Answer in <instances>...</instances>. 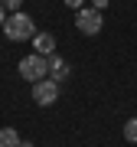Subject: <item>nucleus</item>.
I'll list each match as a JSON object with an SVG mask.
<instances>
[{
    "label": "nucleus",
    "instance_id": "1",
    "mask_svg": "<svg viewBox=\"0 0 137 147\" xmlns=\"http://www.w3.org/2000/svg\"><path fill=\"white\" fill-rule=\"evenodd\" d=\"M0 30H3L7 39H13V42H20V39H33V36H36V23H33V16L23 13V10L7 13V20H3V26H0Z\"/></svg>",
    "mask_w": 137,
    "mask_h": 147
},
{
    "label": "nucleus",
    "instance_id": "2",
    "mask_svg": "<svg viewBox=\"0 0 137 147\" xmlns=\"http://www.w3.org/2000/svg\"><path fill=\"white\" fill-rule=\"evenodd\" d=\"M20 75H23L26 82L46 79V75H49V56H39V53L23 56V59H20Z\"/></svg>",
    "mask_w": 137,
    "mask_h": 147
},
{
    "label": "nucleus",
    "instance_id": "3",
    "mask_svg": "<svg viewBox=\"0 0 137 147\" xmlns=\"http://www.w3.org/2000/svg\"><path fill=\"white\" fill-rule=\"evenodd\" d=\"M75 26H79V33H85V36H98L101 26H105L101 10H95V7H82V10H75Z\"/></svg>",
    "mask_w": 137,
    "mask_h": 147
},
{
    "label": "nucleus",
    "instance_id": "4",
    "mask_svg": "<svg viewBox=\"0 0 137 147\" xmlns=\"http://www.w3.org/2000/svg\"><path fill=\"white\" fill-rule=\"evenodd\" d=\"M33 101L42 108H49V105H56L59 101V85L52 79H39V82H33Z\"/></svg>",
    "mask_w": 137,
    "mask_h": 147
},
{
    "label": "nucleus",
    "instance_id": "5",
    "mask_svg": "<svg viewBox=\"0 0 137 147\" xmlns=\"http://www.w3.org/2000/svg\"><path fill=\"white\" fill-rule=\"evenodd\" d=\"M68 75H72V69H68V62L62 56H49V79H52L56 85H62V82H68Z\"/></svg>",
    "mask_w": 137,
    "mask_h": 147
},
{
    "label": "nucleus",
    "instance_id": "6",
    "mask_svg": "<svg viewBox=\"0 0 137 147\" xmlns=\"http://www.w3.org/2000/svg\"><path fill=\"white\" fill-rule=\"evenodd\" d=\"M33 49H36L39 56H52L56 53V36L52 33H36V36H33Z\"/></svg>",
    "mask_w": 137,
    "mask_h": 147
},
{
    "label": "nucleus",
    "instance_id": "7",
    "mask_svg": "<svg viewBox=\"0 0 137 147\" xmlns=\"http://www.w3.org/2000/svg\"><path fill=\"white\" fill-rule=\"evenodd\" d=\"M0 147H20V134H16V127H0Z\"/></svg>",
    "mask_w": 137,
    "mask_h": 147
},
{
    "label": "nucleus",
    "instance_id": "8",
    "mask_svg": "<svg viewBox=\"0 0 137 147\" xmlns=\"http://www.w3.org/2000/svg\"><path fill=\"white\" fill-rule=\"evenodd\" d=\"M124 141H131V144H137V118H131L124 124Z\"/></svg>",
    "mask_w": 137,
    "mask_h": 147
},
{
    "label": "nucleus",
    "instance_id": "9",
    "mask_svg": "<svg viewBox=\"0 0 137 147\" xmlns=\"http://www.w3.org/2000/svg\"><path fill=\"white\" fill-rule=\"evenodd\" d=\"M0 7H3L7 13H16V10L23 7V0H0Z\"/></svg>",
    "mask_w": 137,
    "mask_h": 147
},
{
    "label": "nucleus",
    "instance_id": "10",
    "mask_svg": "<svg viewBox=\"0 0 137 147\" xmlns=\"http://www.w3.org/2000/svg\"><path fill=\"white\" fill-rule=\"evenodd\" d=\"M65 7H68V10H82L85 0H65Z\"/></svg>",
    "mask_w": 137,
    "mask_h": 147
},
{
    "label": "nucleus",
    "instance_id": "11",
    "mask_svg": "<svg viewBox=\"0 0 137 147\" xmlns=\"http://www.w3.org/2000/svg\"><path fill=\"white\" fill-rule=\"evenodd\" d=\"M108 7V0H95V10H105Z\"/></svg>",
    "mask_w": 137,
    "mask_h": 147
},
{
    "label": "nucleus",
    "instance_id": "12",
    "mask_svg": "<svg viewBox=\"0 0 137 147\" xmlns=\"http://www.w3.org/2000/svg\"><path fill=\"white\" fill-rule=\"evenodd\" d=\"M3 20H7V10H3V7H0V26H3Z\"/></svg>",
    "mask_w": 137,
    "mask_h": 147
},
{
    "label": "nucleus",
    "instance_id": "13",
    "mask_svg": "<svg viewBox=\"0 0 137 147\" xmlns=\"http://www.w3.org/2000/svg\"><path fill=\"white\" fill-rule=\"evenodd\" d=\"M20 147H36V144H33V141H20Z\"/></svg>",
    "mask_w": 137,
    "mask_h": 147
}]
</instances>
